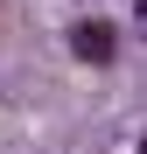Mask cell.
Segmentation results:
<instances>
[{
  "instance_id": "cell-1",
  "label": "cell",
  "mask_w": 147,
  "mask_h": 154,
  "mask_svg": "<svg viewBox=\"0 0 147 154\" xmlns=\"http://www.w3.org/2000/svg\"><path fill=\"white\" fill-rule=\"evenodd\" d=\"M70 56H84V63H112L119 56V35H112V21H77V28H70Z\"/></svg>"
},
{
  "instance_id": "cell-2",
  "label": "cell",
  "mask_w": 147,
  "mask_h": 154,
  "mask_svg": "<svg viewBox=\"0 0 147 154\" xmlns=\"http://www.w3.org/2000/svg\"><path fill=\"white\" fill-rule=\"evenodd\" d=\"M133 28H140V35H147V0H140V7H133Z\"/></svg>"
},
{
  "instance_id": "cell-3",
  "label": "cell",
  "mask_w": 147,
  "mask_h": 154,
  "mask_svg": "<svg viewBox=\"0 0 147 154\" xmlns=\"http://www.w3.org/2000/svg\"><path fill=\"white\" fill-rule=\"evenodd\" d=\"M140 154H147V140H140Z\"/></svg>"
}]
</instances>
